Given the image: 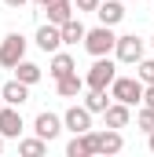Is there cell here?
I'll use <instances>...</instances> for the list:
<instances>
[{"label": "cell", "mask_w": 154, "mask_h": 157, "mask_svg": "<svg viewBox=\"0 0 154 157\" xmlns=\"http://www.w3.org/2000/svg\"><path fill=\"white\" fill-rule=\"evenodd\" d=\"M114 40H117V33H114V26H95V29H84V51L92 55V59H99V55H110L114 51Z\"/></svg>", "instance_id": "6da1fadb"}, {"label": "cell", "mask_w": 154, "mask_h": 157, "mask_svg": "<svg viewBox=\"0 0 154 157\" xmlns=\"http://www.w3.org/2000/svg\"><path fill=\"white\" fill-rule=\"evenodd\" d=\"M107 91H110V99H114V102L140 106V99H143V80H140V77H114Z\"/></svg>", "instance_id": "7a4b0ae2"}, {"label": "cell", "mask_w": 154, "mask_h": 157, "mask_svg": "<svg viewBox=\"0 0 154 157\" xmlns=\"http://www.w3.org/2000/svg\"><path fill=\"white\" fill-rule=\"evenodd\" d=\"M114 77H117V59L99 55V59L88 66V73H84V88H110Z\"/></svg>", "instance_id": "3957f363"}, {"label": "cell", "mask_w": 154, "mask_h": 157, "mask_svg": "<svg viewBox=\"0 0 154 157\" xmlns=\"http://www.w3.org/2000/svg\"><path fill=\"white\" fill-rule=\"evenodd\" d=\"M114 59L125 62V66H136V62L143 59V40L136 37V33H121V37L114 40Z\"/></svg>", "instance_id": "277c9868"}, {"label": "cell", "mask_w": 154, "mask_h": 157, "mask_svg": "<svg viewBox=\"0 0 154 157\" xmlns=\"http://www.w3.org/2000/svg\"><path fill=\"white\" fill-rule=\"evenodd\" d=\"M26 44H30V40L22 37V33H7V37L0 40V66L11 70L18 59H26Z\"/></svg>", "instance_id": "5b68a950"}, {"label": "cell", "mask_w": 154, "mask_h": 157, "mask_svg": "<svg viewBox=\"0 0 154 157\" xmlns=\"http://www.w3.org/2000/svg\"><path fill=\"white\" fill-rule=\"evenodd\" d=\"M26 132V121H22V113H18V106H0V135L4 139H18Z\"/></svg>", "instance_id": "8992f818"}, {"label": "cell", "mask_w": 154, "mask_h": 157, "mask_svg": "<svg viewBox=\"0 0 154 157\" xmlns=\"http://www.w3.org/2000/svg\"><path fill=\"white\" fill-rule=\"evenodd\" d=\"M33 132H37L44 143H51V139H59V132H63V117L51 113V110H40L37 117H33Z\"/></svg>", "instance_id": "52a82bcc"}, {"label": "cell", "mask_w": 154, "mask_h": 157, "mask_svg": "<svg viewBox=\"0 0 154 157\" xmlns=\"http://www.w3.org/2000/svg\"><path fill=\"white\" fill-rule=\"evenodd\" d=\"M95 154V132H77L74 139L66 143V157H92Z\"/></svg>", "instance_id": "ba28073f"}, {"label": "cell", "mask_w": 154, "mask_h": 157, "mask_svg": "<svg viewBox=\"0 0 154 157\" xmlns=\"http://www.w3.org/2000/svg\"><path fill=\"white\" fill-rule=\"evenodd\" d=\"M63 128H66V132H74V135L92 128V113L84 110V102H81V106H70V110L63 113Z\"/></svg>", "instance_id": "9c48e42d"}, {"label": "cell", "mask_w": 154, "mask_h": 157, "mask_svg": "<svg viewBox=\"0 0 154 157\" xmlns=\"http://www.w3.org/2000/svg\"><path fill=\"white\" fill-rule=\"evenodd\" d=\"M74 70H77V59L70 51H51V62H48V77L51 80L66 77V73H74Z\"/></svg>", "instance_id": "30bf717a"}, {"label": "cell", "mask_w": 154, "mask_h": 157, "mask_svg": "<svg viewBox=\"0 0 154 157\" xmlns=\"http://www.w3.org/2000/svg\"><path fill=\"white\" fill-rule=\"evenodd\" d=\"M125 139H121V128H107V132H95V154H121Z\"/></svg>", "instance_id": "8fae6325"}, {"label": "cell", "mask_w": 154, "mask_h": 157, "mask_svg": "<svg viewBox=\"0 0 154 157\" xmlns=\"http://www.w3.org/2000/svg\"><path fill=\"white\" fill-rule=\"evenodd\" d=\"M33 44H37L40 51H48V55H51V51H59V48H63V37H59V26L44 22V26L37 29V37H33Z\"/></svg>", "instance_id": "7c38bea8"}, {"label": "cell", "mask_w": 154, "mask_h": 157, "mask_svg": "<svg viewBox=\"0 0 154 157\" xmlns=\"http://www.w3.org/2000/svg\"><path fill=\"white\" fill-rule=\"evenodd\" d=\"M103 121H107V128H128V121H132V106L110 99V106L103 110Z\"/></svg>", "instance_id": "4fadbf2b"}, {"label": "cell", "mask_w": 154, "mask_h": 157, "mask_svg": "<svg viewBox=\"0 0 154 157\" xmlns=\"http://www.w3.org/2000/svg\"><path fill=\"white\" fill-rule=\"evenodd\" d=\"M0 99H4L7 106H22V102H30V84H22V80H7V84L0 88Z\"/></svg>", "instance_id": "5bb4252c"}, {"label": "cell", "mask_w": 154, "mask_h": 157, "mask_svg": "<svg viewBox=\"0 0 154 157\" xmlns=\"http://www.w3.org/2000/svg\"><path fill=\"white\" fill-rule=\"evenodd\" d=\"M95 18H99L103 26H117V22L125 18V7H121V0H99V7H95Z\"/></svg>", "instance_id": "9a60e30c"}, {"label": "cell", "mask_w": 154, "mask_h": 157, "mask_svg": "<svg viewBox=\"0 0 154 157\" xmlns=\"http://www.w3.org/2000/svg\"><path fill=\"white\" fill-rule=\"evenodd\" d=\"M44 11H48V22L51 26H63L66 18H74V0H48Z\"/></svg>", "instance_id": "2e32d148"}, {"label": "cell", "mask_w": 154, "mask_h": 157, "mask_svg": "<svg viewBox=\"0 0 154 157\" xmlns=\"http://www.w3.org/2000/svg\"><path fill=\"white\" fill-rule=\"evenodd\" d=\"M55 91H59L63 99H77V95L84 91V77L74 70V73H66V77H59V80H55Z\"/></svg>", "instance_id": "e0dca14e"}, {"label": "cell", "mask_w": 154, "mask_h": 157, "mask_svg": "<svg viewBox=\"0 0 154 157\" xmlns=\"http://www.w3.org/2000/svg\"><path fill=\"white\" fill-rule=\"evenodd\" d=\"M11 70H15V80H22V84H30V88H33L40 77H44V70H40L37 62H30V59H18Z\"/></svg>", "instance_id": "ac0fdd59"}, {"label": "cell", "mask_w": 154, "mask_h": 157, "mask_svg": "<svg viewBox=\"0 0 154 157\" xmlns=\"http://www.w3.org/2000/svg\"><path fill=\"white\" fill-rule=\"evenodd\" d=\"M110 106V91L107 88H88V95H84V110L95 117V113H103Z\"/></svg>", "instance_id": "d6986e66"}, {"label": "cell", "mask_w": 154, "mask_h": 157, "mask_svg": "<svg viewBox=\"0 0 154 157\" xmlns=\"http://www.w3.org/2000/svg\"><path fill=\"white\" fill-rule=\"evenodd\" d=\"M59 37H63V44H81V40H84V22H81V18H66V22H63V26H59Z\"/></svg>", "instance_id": "ffe728a7"}, {"label": "cell", "mask_w": 154, "mask_h": 157, "mask_svg": "<svg viewBox=\"0 0 154 157\" xmlns=\"http://www.w3.org/2000/svg\"><path fill=\"white\" fill-rule=\"evenodd\" d=\"M18 154H26V157H40V154H48V143H44L40 135H33V139H18Z\"/></svg>", "instance_id": "44dd1931"}, {"label": "cell", "mask_w": 154, "mask_h": 157, "mask_svg": "<svg viewBox=\"0 0 154 157\" xmlns=\"http://www.w3.org/2000/svg\"><path fill=\"white\" fill-rule=\"evenodd\" d=\"M136 77L143 84H154V59H140L136 62Z\"/></svg>", "instance_id": "7402d4cb"}, {"label": "cell", "mask_w": 154, "mask_h": 157, "mask_svg": "<svg viewBox=\"0 0 154 157\" xmlns=\"http://www.w3.org/2000/svg\"><path fill=\"white\" fill-rule=\"evenodd\" d=\"M136 124H140L143 132H151V128H154V110H151V106H140V113H136Z\"/></svg>", "instance_id": "603a6c76"}, {"label": "cell", "mask_w": 154, "mask_h": 157, "mask_svg": "<svg viewBox=\"0 0 154 157\" xmlns=\"http://www.w3.org/2000/svg\"><path fill=\"white\" fill-rule=\"evenodd\" d=\"M99 7V0H74V11L81 15V11H95Z\"/></svg>", "instance_id": "cb8c5ba5"}, {"label": "cell", "mask_w": 154, "mask_h": 157, "mask_svg": "<svg viewBox=\"0 0 154 157\" xmlns=\"http://www.w3.org/2000/svg\"><path fill=\"white\" fill-rule=\"evenodd\" d=\"M143 106H151L154 110V84H143V99H140Z\"/></svg>", "instance_id": "d4e9b609"}, {"label": "cell", "mask_w": 154, "mask_h": 157, "mask_svg": "<svg viewBox=\"0 0 154 157\" xmlns=\"http://www.w3.org/2000/svg\"><path fill=\"white\" fill-rule=\"evenodd\" d=\"M4 4H7L11 11H18V7H22V4H30V0H4Z\"/></svg>", "instance_id": "484cf974"}, {"label": "cell", "mask_w": 154, "mask_h": 157, "mask_svg": "<svg viewBox=\"0 0 154 157\" xmlns=\"http://www.w3.org/2000/svg\"><path fill=\"white\" fill-rule=\"evenodd\" d=\"M147 146H151V154H154V128L147 132Z\"/></svg>", "instance_id": "4316f807"}, {"label": "cell", "mask_w": 154, "mask_h": 157, "mask_svg": "<svg viewBox=\"0 0 154 157\" xmlns=\"http://www.w3.org/2000/svg\"><path fill=\"white\" fill-rule=\"evenodd\" d=\"M4 143H7V139H4V135H0V154H4Z\"/></svg>", "instance_id": "83f0119b"}, {"label": "cell", "mask_w": 154, "mask_h": 157, "mask_svg": "<svg viewBox=\"0 0 154 157\" xmlns=\"http://www.w3.org/2000/svg\"><path fill=\"white\" fill-rule=\"evenodd\" d=\"M33 4H40V7H44V4H48V0H33Z\"/></svg>", "instance_id": "f1b7e54d"}, {"label": "cell", "mask_w": 154, "mask_h": 157, "mask_svg": "<svg viewBox=\"0 0 154 157\" xmlns=\"http://www.w3.org/2000/svg\"><path fill=\"white\" fill-rule=\"evenodd\" d=\"M151 48H154V37H151Z\"/></svg>", "instance_id": "f546056e"}, {"label": "cell", "mask_w": 154, "mask_h": 157, "mask_svg": "<svg viewBox=\"0 0 154 157\" xmlns=\"http://www.w3.org/2000/svg\"><path fill=\"white\" fill-rule=\"evenodd\" d=\"M0 106H4V99H0Z\"/></svg>", "instance_id": "4dcf8cb0"}]
</instances>
